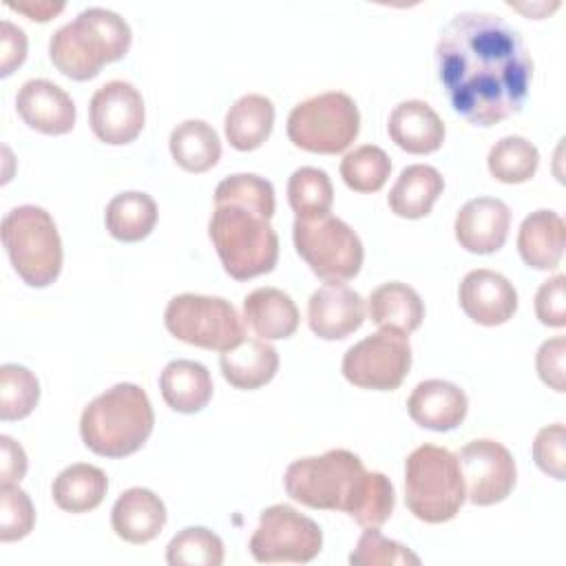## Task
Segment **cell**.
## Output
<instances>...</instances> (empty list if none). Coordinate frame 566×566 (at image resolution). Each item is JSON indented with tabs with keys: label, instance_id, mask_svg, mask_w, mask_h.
Segmentation results:
<instances>
[{
	"label": "cell",
	"instance_id": "6da1fadb",
	"mask_svg": "<svg viewBox=\"0 0 566 566\" xmlns=\"http://www.w3.org/2000/svg\"><path fill=\"white\" fill-rule=\"evenodd\" d=\"M436 64L453 111L475 126L520 113L533 80V57L520 31L486 11H464L447 22Z\"/></svg>",
	"mask_w": 566,
	"mask_h": 566
},
{
	"label": "cell",
	"instance_id": "7a4b0ae2",
	"mask_svg": "<svg viewBox=\"0 0 566 566\" xmlns=\"http://www.w3.org/2000/svg\"><path fill=\"white\" fill-rule=\"evenodd\" d=\"M272 214L274 188L268 179L239 172L217 186L208 234L232 279L248 281L276 265L279 237L270 223Z\"/></svg>",
	"mask_w": 566,
	"mask_h": 566
},
{
	"label": "cell",
	"instance_id": "3957f363",
	"mask_svg": "<svg viewBox=\"0 0 566 566\" xmlns=\"http://www.w3.org/2000/svg\"><path fill=\"white\" fill-rule=\"evenodd\" d=\"M130 49L128 22L102 7H88L62 24L49 40L53 66L71 80L95 77L104 64L122 60Z\"/></svg>",
	"mask_w": 566,
	"mask_h": 566
},
{
	"label": "cell",
	"instance_id": "277c9868",
	"mask_svg": "<svg viewBox=\"0 0 566 566\" xmlns=\"http://www.w3.org/2000/svg\"><path fill=\"white\" fill-rule=\"evenodd\" d=\"M155 424L146 391L133 382H117L93 398L80 418L84 444L104 458H124L144 447Z\"/></svg>",
	"mask_w": 566,
	"mask_h": 566
},
{
	"label": "cell",
	"instance_id": "5b68a950",
	"mask_svg": "<svg viewBox=\"0 0 566 566\" xmlns=\"http://www.w3.org/2000/svg\"><path fill=\"white\" fill-rule=\"evenodd\" d=\"M363 460L347 449H329L323 455L294 460L285 469V491L310 509L354 513L365 489Z\"/></svg>",
	"mask_w": 566,
	"mask_h": 566
},
{
	"label": "cell",
	"instance_id": "8992f818",
	"mask_svg": "<svg viewBox=\"0 0 566 566\" xmlns=\"http://www.w3.org/2000/svg\"><path fill=\"white\" fill-rule=\"evenodd\" d=\"M467 500L460 460L444 447L422 444L405 460V504L427 524L458 515Z\"/></svg>",
	"mask_w": 566,
	"mask_h": 566
},
{
	"label": "cell",
	"instance_id": "52a82bcc",
	"mask_svg": "<svg viewBox=\"0 0 566 566\" xmlns=\"http://www.w3.org/2000/svg\"><path fill=\"white\" fill-rule=\"evenodd\" d=\"M2 245L18 276L31 287L51 285L62 270V241L53 217L40 206H18L2 219Z\"/></svg>",
	"mask_w": 566,
	"mask_h": 566
},
{
	"label": "cell",
	"instance_id": "ba28073f",
	"mask_svg": "<svg viewBox=\"0 0 566 566\" xmlns=\"http://www.w3.org/2000/svg\"><path fill=\"white\" fill-rule=\"evenodd\" d=\"M360 130L356 102L343 91H327L298 102L287 117V137L296 148L321 155L343 153Z\"/></svg>",
	"mask_w": 566,
	"mask_h": 566
},
{
	"label": "cell",
	"instance_id": "9c48e42d",
	"mask_svg": "<svg viewBox=\"0 0 566 566\" xmlns=\"http://www.w3.org/2000/svg\"><path fill=\"white\" fill-rule=\"evenodd\" d=\"M292 239L298 256L325 281H347L360 272L363 241L338 217L323 214L298 219L292 226Z\"/></svg>",
	"mask_w": 566,
	"mask_h": 566
},
{
	"label": "cell",
	"instance_id": "30bf717a",
	"mask_svg": "<svg viewBox=\"0 0 566 566\" xmlns=\"http://www.w3.org/2000/svg\"><path fill=\"white\" fill-rule=\"evenodd\" d=\"M164 323L175 338L214 352H226L245 338L237 310L221 296L177 294L166 305Z\"/></svg>",
	"mask_w": 566,
	"mask_h": 566
},
{
	"label": "cell",
	"instance_id": "8fae6325",
	"mask_svg": "<svg viewBox=\"0 0 566 566\" xmlns=\"http://www.w3.org/2000/svg\"><path fill=\"white\" fill-rule=\"evenodd\" d=\"M323 546L321 526L287 504L268 506L250 537V553L263 564H305Z\"/></svg>",
	"mask_w": 566,
	"mask_h": 566
},
{
	"label": "cell",
	"instance_id": "7c38bea8",
	"mask_svg": "<svg viewBox=\"0 0 566 566\" xmlns=\"http://www.w3.org/2000/svg\"><path fill=\"white\" fill-rule=\"evenodd\" d=\"M411 367V345L407 334L385 329L365 336L343 356V376L363 389L394 391L402 385Z\"/></svg>",
	"mask_w": 566,
	"mask_h": 566
},
{
	"label": "cell",
	"instance_id": "4fadbf2b",
	"mask_svg": "<svg viewBox=\"0 0 566 566\" xmlns=\"http://www.w3.org/2000/svg\"><path fill=\"white\" fill-rule=\"evenodd\" d=\"M460 469L467 497L478 506H491L509 497L515 486L517 469L511 451L491 438H478L462 447Z\"/></svg>",
	"mask_w": 566,
	"mask_h": 566
},
{
	"label": "cell",
	"instance_id": "5bb4252c",
	"mask_svg": "<svg viewBox=\"0 0 566 566\" xmlns=\"http://www.w3.org/2000/svg\"><path fill=\"white\" fill-rule=\"evenodd\" d=\"M146 122L142 93L126 80L102 84L88 104V124L95 137L111 146L133 142Z\"/></svg>",
	"mask_w": 566,
	"mask_h": 566
},
{
	"label": "cell",
	"instance_id": "9a60e30c",
	"mask_svg": "<svg viewBox=\"0 0 566 566\" xmlns=\"http://www.w3.org/2000/svg\"><path fill=\"white\" fill-rule=\"evenodd\" d=\"M365 321L363 296L343 281H327L307 301L310 329L325 340H340L354 334Z\"/></svg>",
	"mask_w": 566,
	"mask_h": 566
},
{
	"label": "cell",
	"instance_id": "2e32d148",
	"mask_svg": "<svg viewBox=\"0 0 566 566\" xmlns=\"http://www.w3.org/2000/svg\"><path fill=\"white\" fill-rule=\"evenodd\" d=\"M460 307L464 314L486 327L502 325L513 318L517 310V292L513 283L493 270H471L458 290Z\"/></svg>",
	"mask_w": 566,
	"mask_h": 566
},
{
	"label": "cell",
	"instance_id": "e0dca14e",
	"mask_svg": "<svg viewBox=\"0 0 566 566\" xmlns=\"http://www.w3.org/2000/svg\"><path fill=\"white\" fill-rule=\"evenodd\" d=\"M511 228V210L502 199L478 197L467 201L455 214V239L473 254L497 252Z\"/></svg>",
	"mask_w": 566,
	"mask_h": 566
},
{
	"label": "cell",
	"instance_id": "ac0fdd59",
	"mask_svg": "<svg viewBox=\"0 0 566 566\" xmlns=\"http://www.w3.org/2000/svg\"><path fill=\"white\" fill-rule=\"evenodd\" d=\"M15 108L27 126L44 135H64L75 126L71 95L49 80H27L15 95Z\"/></svg>",
	"mask_w": 566,
	"mask_h": 566
},
{
	"label": "cell",
	"instance_id": "d6986e66",
	"mask_svg": "<svg viewBox=\"0 0 566 566\" xmlns=\"http://www.w3.org/2000/svg\"><path fill=\"white\" fill-rule=\"evenodd\" d=\"M467 409V394L458 385L440 378L418 382L407 400L411 420L431 431L455 429L464 420Z\"/></svg>",
	"mask_w": 566,
	"mask_h": 566
},
{
	"label": "cell",
	"instance_id": "ffe728a7",
	"mask_svg": "<svg viewBox=\"0 0 566 566\" xmlns=\"http://www.w3.org/2000/svg\"><path fill=\"white\" fill-rule=\"evenodd\" d=\"M111 526L124 542L146 544L166 526V506L150 489H126L113 504Z\"/></svg>",
	"mask_w": 566,
	"mask_h": 566
},
{
	"label": "cell",
	"instance_id": "44dd1931",
	"mask_svg": "<svg viewBox=\"0 0 566 566\" xmlns=\"http://www.w3.org/2000/svg\"><path fill=\"white\" fill-rule=\"evenodd\" d=\"M387 130L391 142L411 155L433 153L444 142L442 119L422 99H407L394 106Z\"/></svg>",
	"mask_w": 566,
	"mask_h": 566
},
{
	"label": "cell",
	"instance_id": "7402d4cb",
	"mask_svg": "<svg viewBox=\"0 0 566 566\" xmlns=\"http://www.w3.org/2000/svg\"><path fill=\"white\" fill-rule=\"evenodd\" d=\"M566 223L553 210H535L524 217L517 230L522 261L535 270H553L564 256Z\"/></svg>",
	"mask_w": 566,
	"mask_h": 566
},
{
	"label": "cell",
	"instance_id": "603a6c76",
	"mask_svg": "<svg viewBox=\"0 0 566 566\" xmlns=\"http://www.w3.org/2000/svg\"><path fill=\"white\" fill-rule=\"evenodd\" d=\"M243 321L263 340L287 338L298 327V310L279 287H256L243 298Z\"/></svg>",
	"mask_w": 566,
	"mask_h": 566
},
{
	"label": "cell",
	"instance_id": "cb8c5ba5",
	"mask_svg": "<svg viewBox=\"0 0 566 566\" xmlns=\"http://www.w3.org/2000/svg\"><path fill=\"white\" fill-rule=\"evenodd\" d=\"M223 378L237 389H259L268 385L279 369L276 349L263 338H243L234 347L221 352Z\"/></svg>",
	"mask_w": 566,
	"mask_h": 566
},
{
	"label": "cell",
	"instance_id": "d4e9b609",
	"mask_svg": "<svg viewBox=\"0 0 566 566\" xmlns=\"http://www.w3.org/2000/svg\"><path fill=\"white\" fill-rule=\"evenodd\" d=\"M159 389L170 409L179 413H197L212 398V378L201 363L177 358L164 367Z\"/></svg>",
	"mask_w": 566,
	"mask_h": 566
},
{
	"label": "cell",
	"instance_id": "484cf974",
	"mask_svg": "<svg viewBox=\"0 0 566 566\" xmlns=\"http://www.w3.org/2000/svg\"><path fill=\"white\" fill-rule=\"evenodd\" d=\"M367 310L371 323L402 334L418 329L424 318V303L420 294L400 281L378 285L367 298Z\"/></svg>",
	"mask_w": 566,
	"mask_h": 566
},
{
	"label": "cell",
	"instance_id": "4316f807",
	"mask_svg": "<svg viewBox=\"0 0 566 566\" xmlns=\"http://www.w3.org/2000/svg\"><path fill=\"white\" fill-rule=\"evenodd\" d=\"M444 190L442 175L427 164L407 166L387 195L394 214L405 219L427 217Z\"/></svg>",
	"mask_w": 566,
	"mask_h": 566
},
{
	"label": "cell",
	"instance_id": "83f0119b",
	"mask_svg": "<svg viewBox=\"0 0 566 566\" xmlns=\"http://www.w3.org/2000/svg\"><path fill=\"white\" fill-rule=\"evenodd\" d=\"M226 137L237 150L259 148L272 133L274 104L261 93L241 95L226 113Z\"/></svg>",
	"mask_w": 566,
	"mask_h": 566
},
{
	"label": "cell",
	"instance_id": "f1b7e54d",
	"mask_svg": "<svg viewBox=\"0 0 566 566\" xmlns=\"http://www.w3.org/2000/svg\"><path fill=\"white\" fill-rule=\"evenodd\" d=\"M106 489L108 480L99 467L75 462L57 473L51 486V495L62 511L86 513L102 504Z\"/></svg>",
	"mask_w": 566,
	"mask_h": 566
},
{
	"label": "cell",
	"instance_id": "f546056e",
	"mask_svg": "<svg viewBox=\"0 0 566 566\" xmlns=\"http://www.w3.org/2000/svg\"><path fill=\"white\" fill-rule=\"evenodd\" d=\"M172 159L188 172H206L221 157V139L203 119H186L177 124L168 139Z\"/></svg>",
	"mask_w": 566,
	"mask_h": 566
},
{
	"label": "cell",
	"instance_id": "4dcf8cb0",
	"mask_svg": "<svg viewBox=\"0 0 566 566\" xmlns=\"http://www.w3.org/2000/svg\"><path fill=\"white\" fill-rule=\"evenodd\" d=\"M106 230L124 243L142 241L157 223V203L146 192H119L106 206Z\"/></svg>",
	"mask_w": 566,
	"mask_h": 566
},
{
	"label": "cell",
	"instance_id": "1f68e13d",
	"mask_svg": "<svg viewBox=\"0 0 566 566\" xmlns=\"http://www.w3.org/2000/svg\"><path fill=\"white\" fill-rule=\"evenodd\" d=\"M489 172L502 184H524L539 166V150L520 135H506L495 142L486 157Z\"/></svg>",
	"mask_w": 566,
	"mask_h": 566
},
{
	"label": "cell",
	"instance_id": "d6a6232c",
	"mask_svg": "<svg viewBox=\"0 0 566 566\" xmlns=\"http://www.w3.org/2000/svg\"><path fill=\"white\" fill-rule=\"evenodd\" d=\"M287 201L298 219H314L329 214L334 203V186L325 170L301 166L290 175Z\"/></svg>",
	"mask_w": 566,
	"mask_h": 566
},
{
	"label": "cell",
	"instance_id": "836d02e7",
	"mask_svg": "<svg viewBox=\"0 0 566 566\" xmlns=\"http://www.w3.org/2000/svg\"><path fill=\"white\" fill-rule=\"evenodd\" d=\"M391 172L389 155L374 144L347 153L340 161V177L354 192H378Z\"/></svg>",
	"mask_w": 566,
	"mask_h": 566
},
{
	"label": "cell",
	"instance_id": "e575fe53",
	"mask_svg": "<svg viewBox=\"0 0 566 566\" xmlns=\"http://www.w3.org/2000/svg\"><path fill=\"white\" fill-rule=\"evenodd\" d=\"M166 562L170 566H221L223 542L203 526H188L168 542Z\"/></svg>",
	"mask_w": 566,
	"mask_h": 566
},
{
	"label": "cell",
	"instance_id": "d590c367",
	"mask_svg": "<svg viewBox=\"0 0 566 566\" xmlns=\"http://www.w3.org/2000/svg\"><path fill=\"white\" fill-rule=\"evenodd\" d=\"M40 400V382L31 369L15 363L0 367V418H27Z\"/></svg>",
	"mask_w": 566,
	"mask_h": 566
},
{
	"label": "cell",
	"instance_id": "8d00e7d4",
	"mask_svg": "<svg viewBox=\"0 0 566 566\" xmlns=\"http://www.w3.org/2000/svg\"><path fill=\"white\" fill-rule=\"evenodd\" d=\"M394 502L396 497H394V486L389 478L380 471H369L365 478V489L349 517L365 528H378L389 520L394 511Z\"/></svg>",
	"mask_w": 566,
	"mask_h": 566
},
{
	"label": "cell",
	"instance_id": "74e56055",
	"mask_svg": "<svg viewBox=\"0 0 566 566\" xmlns=\"http://www.w3.org/2000/svg\"><path fill=\"white\" fill-rule=\"evenodd\" d=\"M352 566H394V564H420V557L400 542L387 539L378 528H367L356 548L349 555Z\"/></svg>",
	"mask_w": 566,
	"mask_h": 566
},
{
	"label": "cell",
	"instance_id": "f35d334b",
	"mask_svg": "<svg viewBox=\"0 0 566 566\" xmlns=\"http://www.w3.org/2000/svg\"><path fill=\"white\" fill-rule=\"evenodd\" d=\"M35 511L29 495L18 484L0 486V539L15 542L31 533Z\"/></svg>",
	"mask_w": 566,
	"mask_h": 566
},
{
	"label": "cell",
	"instance_id": "ab89813d",
	"mask_svg": "<svg viewBox=\"0 0 566 566\" xmlns=\"http://www.w3.org/2000/svg\"><path fill=\"white\" fill-rule=\"evenodd\" d=\"M535 464L555 480L566 475V429L562 422L542 427L533 440Z\"/></svg>",
	"mask_w": 566,
	"mask_h": 566
},
{
	"label": "cell",
	"instance_id": "60d3db41",
	"mask_svg": "<svg viewBox=\"0 0 566 566\" xmlns=\"http://www.w3.org/2000/svg\"><path fill=\"white\" fill-rule=\"evenodd\" d=\"M535 314L548 327L566 325V276L555 274L546 279L535 294Z\"/></svg>",
	"mask_w": 566,
	"mask_h": 566
},
{
	"label": "cell",
	"instance_id": "b9f144b4",
	"mask_svg": "<svg viewBox=\"0 0 566 566\" xmlns=\"http://www.w3.org/2000/svg\"><path fill=\"white\" fill-rule=\"evenodd\" d=\"M564 356H566V340L564 336L548 338L539 345L537 356H535V367L542 378L551 389L564 391Z\"/></svg>",
	"mask_w": 566,
	"mask_h": 566
},
{
	"label": "cell",
	"instance_id": "7bdbcfd3",
	"mask_svg": "<svg viewBox=\"0 0 566 566\" xmlns=\"http://www.w3.org/2000/svg\"><path fill=\"white\" fill-rule=\"evenodd\" d=\"M27 57V35L11 20L0 24V75L7 77Z\"/></svg>",
	"mask_w": 566,
	"mask_h": 566
},
{
	"label": "cell",
	"instance_id": "ee69618b",
	"mask_svg": "<svg viewBox=\"0 0 566 566\" xmlns=\"http://www.w3.org/2000/svg\"><path fill=\"white\" fill-rule=\"evenodd\" d=\"M27 473V453L11 438L0 436V484H18Z\"/></svg>",
	"mask_w": 566,
	"mask_h": 566
},
{
	"label": "cell",
	"instance_id": "f6af8a7d",
	"mask_svg": "<svg viewBox=\"0 0 566 566\" xmlns=\"http://www.w3.org/2000/svg\"><path fill=\"white\" fill-rule=\"evenodd\" d=\"M9 9L24 13L29 20L46 22L64 9V2H9Z\"/></svg>",
	"mask_w": 566,
	"mask_h": 566
}]
</instances>
